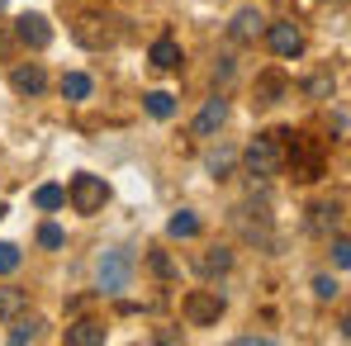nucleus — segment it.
Returning a JSON list of instances; mask_svg holds the SVG:
<instances>
[{
  "label": "nucleus",
  "instance_id": "f257e3e1",
  "mask_svg": "<svg viewBox=\"0 0 351 346\" xmlns=\"http://www.w3.org/2000/svg\"><path fill=\"white\" fill-rule=\"evenodd\" d=\"M242 166H247L252 180H271V175H280V166H285V128L256 138V143L242 152Z\"/></svg>",
  "mask_w": 351,
  "mask_h": 346
},
{
  "label": "nucleus",
  "instance_id": "f03ea898",
  "mask_svg": "<svg viewBox=\"0 0 351 346\" xmlns=\"http://www.w3.org/2000/svg\"><path fill=\"white\" fill-rule=\"evenodd\" d=\"M66 199H71V209H76V214H100V209L110 204V185H105L100 175L81 171V175H71Z\"/></svg>",
  "mask_w": 351,
  "mask_h": 346
},
{
  "label": "nucleus",
  "instance_id": "7ed1b4c3",
  "mask_svg": "<svg viewBox=\"0 0 351 346\" xmlns=\"http://www.w3.org/2000/svg\"><path fill=\"white\" fill-rule=\"evenodd\" d=\"M223 308H228V304H223L219 289H190V294H185V323H190V328H214V323L223 318Z\"/></svg>",
  "mask_w": 351,
  "mask_h": 346
},
{
  "label": "nucleus",
  "instance_id": "20e7f679",
  "mask_svg": "<svg viewBox=\"0 0 351 346\" xmlns=\"http://www.w3.org/2000/svg\"><path fill=\"white\" fill-rule=\"evenodd\" d=\"M128 280H133V256H128L123 247L105 251V256H100V294H123Z\"/></svg>",
  "mask_w": 351,
  "mask_h": 346
},
{
  "label": "nucleus",
  "instance_id": "39448f33",
  "mask_svg": "<svg viewBox=\"0 0 351 346\" xmlns=\"http://www.w3.org/2000/svg\"><path fill=\"white\" fill-rule=\"evenodd\" d=\"M71 38H76L81 48H90V53L114 48V29H110V19H100V14H81V19L71 24Z\"/></svg>",
  "mask_w": 351,
  "mask_h": 346
},
{
  "label": "nucleus",
  "instance_id": "423d86ee",
  "mask_svg": "<svg viewBox=\"0 0 351 346\" xmlns=\"http://www.w3.org/2000/svg\"><path fill=\"white\" fill-rule=\"evenodd\" d=\"M14 38H19L24 48H34V53H38V48H48V43H53V24H48L43 14H19V19H14Z\"/></svg>",
  "mask_w": 351,
  "mask_h": 346
},
{
  "label": "nucleus",
  "instance_id": "0eeeda50",
  "mask_svg": "<svg viewBox=\"0 0 351 346\" xmlns=\"http://www.w3.org/2000/svg\"><path fill=\"white\" fill-rule=\"evenodd\" d=\"M266 43H271L276 58H299V53H304V34H299V24H271V29H266Z\"/></svg>",
  "mask_w": 351,
  "mask_h": 346
},
{
  "label": "nucleus",
  "instance_id": "6e6552de",
  "mask_svg": "<svg viewBox=\"0 0 351 346\" xmlns=\"http://www.w3.org/2000/svg\"><path fill=\"white\" fill-rule=\"evenodd\" d=\"M10 86H14V95H43V86H48V71H43L38 62H29V66H14V71H10Z\"/></svg>",
  "mask_w": 351,
  "mask_h": 346
},
{
  "label": "nucleus",
  "instance_id": "1a4fd4ad",
  "mask_svg": "<svg viewBox=\"0 0 351 346\" xmlns=\"http://www.w3.org/2000/svg\"><path fill=\"white\" fill-rule=\"evenodd\" d=\"M223 119H228V100H204V110L195 114V138H214L219 128H223Z\"/></svg>",
  "mask_w": 351,
  "mask_h": 346
},
{
  "label": "nucleus",
  "instance_id": "9d476101",
  "mask_svg": "<svg viewBox=\"0 0 351 346\" xmlns=\"http://www.w3.org/2000/svg\"><path fill=\"white\" fill-rule=\"evenodd\" d=\"M256 34H266V19H261V10H237L233 24H228V38H233V43H252Z\"/></svg>",
  "mask_w": 351,
  "mask_h": 346
},
{
  "label": "nucleus",
  "instance_id": "9b49d317",
  "mask_svg": "<svg viewBox=\"0 0 351 346\" xmlns=\"http://www.w3.org/2000/svg\"><path fill=\"white\" fill-rule=\"evenodd\" d=\"M147 62H152L157 71H180V62H185V53H180V43H176L171 34H162V38L152 43V53H147Z\"/></svg>",
  "mask_w": 351,
  "mask_h": 346
},
{
  "label": "nucleus",
  "instance_id": "f8f14e48",
  "mask_svg": "<svg viewBox=\"0 0 351 346\" xmlns=\"http://www.w3.org/2000/svg\"><path fill=\"white\" fill-rule=\"evenodd\" d=\"M105 323H90V318H81V323H71L66 328V346H105Z\"/></svg>",
  "mask_w": 351,
  "mask_h": 346
},
{
  "label": "nucleus",
  "instance_id": "ddd939ff",
  "mask_svg": "<svg viewBox=\"0 0 351 346\" xmlns=\"http://www.w3.org/2000/svg\"><path fill=\"white\" fill-rule=\"evenodd\" d=\"M90 90H95V81H90L86 71H66V76H62V100H66V105L90 100Z\"/></svg>",
  "mask_w": 351,
  "mask_h": 346
},
{
  "label": "nucleus",
  "instance_id": "4468645a",
  "mask_svg": "<svg viewBox=\"0 0 351 346\" xmlns=\"http://www.w3.org/2000/svg\"><path fill=\"white\" fill-rule=\"evenodd\" d=\"M285 90H290V81H285L280 71H266V76H256V100H261V105H276Z\"/></svg>",
  "mask_w": 351,
  "mask_h": 346
},
{
  "label": "nucleus",
  "instance_id": "2eb2a0df",
  "mask_svg": "<svg viewBox=\"0 0 351 346\" xmlns=\"http://www.w3.org/2000/svg\"><path fill=\"white\" fill-rule=\"evenodd\" d=\"M228 266H233V251H223V247H214V251H204V256L195 261L199 275H223Z\"/></svg>",
  "mask_w": 351,
  "mask_h": 346
},
{
  "label": "nucleus",
  "instance_id": "dca6fc26",
  "mask_svg": "<svg viewBox=\"0 0 351 346\" xmlns=\"http://www.w3.org/2000/svg\"><path fill=\"white\" fill-rule=\"evenodd\" d=\"M19 313H24V289L0 285V323H10V318H19Z\"/></svg>",
  "mask_w": 351,
  "mask_h": 346
},
{
  "label": "nucleus",
  "instance_id": "f3484780",
  "mask_svg": "<svg viewBox=\"0 0 351 346\" xmlns=\"http://www.w3.org/2000/svg\"><path fill=\"white\" fill-rule=\"evenodd\" d=\"M143 105H147V114H152V119H171L176 114V95H167V90L143 95Z\"/></svg>",
  "mask_w": 351,
  "mask_h": 346
},
{
  "label": "nucleus",
  "instance_id": "a211bd4d",
  "mask_svg": "<svg viewBox=\"0 0 351 346\" xmlns=\"http://www.w3.org/2000/svg\"><path fill=\"white\" fill-rule=\"evenodd\" d=\"M167 232H171V237H195V232H199V219H195L190 209H180V214L167 219Z\"/></svg>",
  "mask_w": 351,
  "mask_h": 346
},
{
  "label": "nucleus",
  "instance_id": "6ab92c4d",
  "mask_svg": "<svg viewBox=\"0 0 351 346\" xmlns=\"http://www.w3.org/2000/svg\"><path fill=\"white\" fill-rule=\"evenodd\" d=\"M34 204L53 214V209H62V204H66V190H62V185H38V190H34Z\"/></svg>",
  "mask_w": 351,
  "mask_h": 346
},
{
  "label": "nucleus",
  "instance_id": "aec40b11",
  "mask_svg": "<svg viewBox=\"0 0 351 346\" xmlns=\"http://www.w3.org/2000/svg\"><path fill=\"white\" fill-rule=\"evenodd\" d=\"M233 162H237L233 147H219V152L204 157V171H209V175H228V171H233Z\"/></svg>",
  "mask_w": 351,
  "mask_h": 346
},
{
  "label": "nucleus",
  "instance_id": "412c9836",
  "mask_svg": "<svg viewBox=\"0 0 351 346\" xmlns=\"http://www.w3.org/2000/svg\"><path fill=\"white\" fill-rule=\"evenodd\" d=\"M38 337H43V323H38V318H29V323H14V328H10V342H14V346L38 342Z\"/></svg>",
  "mask_w": 351,
  "mask_h": 346
},
{
  "label": "nucleus",
  "instance_id": "4be33fe9",
  "mask_svg": "<svg viewBox=\"0 0 351 346\" xmlns=\"http://www.w3.org/2000/svg\"><path fill=\"white\" fill-rule=\"evenodd\" d=\"M337 214H342L337 204H313V219H308V228H313V232H328L332 223H337Z\"/></svg>",
  "mask_w": 351,
  "mask_h": 346
},
{
  "label": "nucleus",
  "instance_id": "5701e85b",
  "mask_svg": "<svg viewBox=\"0 0 351 346\" xmlns=\"http://www.w3.org/2000/svg\"><path fill=\"white\" fill-rule=\"evenodd\" d=\"M14 271H19V247L0 242V275H14Z\"/></svg>",
  "mask_w": 351,
  "mask_h": 346
},
{
  "label": "nucleus",
  "instance_id": "b1692460",
  "mask_svg": "<svg viewBox=\"0 0 351 346\" xmlns=\"http://www.w3.org/2000/svg\"><path fill=\"white\" fill-rule=\"evenodd\" d=\"M38 242H43V247H48V251H58L62 242H66V232H62L58 223H43V228H38Z\"/></svg>",
  "mask_w": 351,
  "mask_h": 346
},
{
  "label": "nucleus",
  "instance_id": "393cba45",
  "mask_svg": "<svg viewBox=\"0 0 351 346\" xmlns=\"http://www.w3.org/2000/svg\"><path fill=\"white\" fill-rule=\"evenodd\" d=\"M313 294H318V299H337V294H342V285H337L332 275H318V280H313Z\"/></svg>",
  "mask_w": 351,
  "mask_h": 346
},
{
  "label": "nucleus",
  "instance_id": "a878e982",
  "mask_svg": "<svg viewBox=\"0 0 351 346\" xmlns=\"http://www.w3.org/2000/svg\"><path fill=\"white\" fill-rule=\"evenodd\" d=\"M332 261H337L342 271H347V266H351V242H347V237H342V232H337V242H332Z\"/></svg>",
  "mask_w": 351,
  "mask_h": 346
},
{
  "label": "nucleus",
  "instance_id": "bb28decb",
  "mask_svg": "<svg viewBox=\"0 0 351 346\" xmlns=\"http://www.w3.org/2000/svg\"><path fill=\"white\" fill-rule=\"evenodd\" d=\"M308 95H332V81H328V76H313V81H308Z\"/></svg>",
  "mask_w": 351,
  "mask_h": 346
},
{
  "label": "nucleus",
  "instance_id": "cd10ccee",
  "mask_svg": "<svg viewBox=\"0 0 351 346\" xmlns=\"http://www.w3.org/2000/svg\"><path fill=\"white\" fill-rule=\"evenodd\" d=\"M147 261H152V271H157V275H162V280H167V275H171V261H167V256H162V251H152V256H147Z\"/></svg>",
  "mask_w": 351,
  "mask_h": 346
},
{
  "label": "nucleus",
  "instance_id": "c85d7f7f",
  "mask_svg": "<svg viewBox=\"0 0 351 346\" xmlns=\"http://www.w3.org/2000/svg\"><path fill=\"white\" fill-rule=\"evenodd\" d=\"M5 48H10V34H5V29H0V58H5Z\"/></svg>",
  "mask_w": 351,
  "mask_h": 346
},
{
  "label": "nucleus",
  "instance_id": "c756f323",
  "mask_svg": "<svg viewBox=\"0 0 351 346\" xmlns=\"http://www.w3.org/2000/svg\"><path fill=\"white\" fill-rule=\"evenodd\" d=\"M0 219H5V199H0Z\"/></svg>",
  "mask_w": 351,
  "mask_h": 346
},
{
  "label": "nucleus",
  "instance_id": "7c9ffc66",
  "mask_svg": "<svg viewBox=\"0 0 351 346\" xmlns=\"http://www.w3.org/2000/svg\"><path fill=\"white\" fill-rule=\"evenodd\" d=\"M0 10H5V0H0Z\"/></svg>",
  "mask_w": 351,
  "mask_h": 346
}]
</instances>
